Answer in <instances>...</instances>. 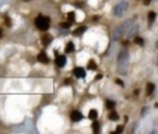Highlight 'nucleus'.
<instances>
[{
	"label": "nucleus",
	"instance_id": "obj_1",
	"mask_svg": "<svg viewBox=\"0 0 158 134\" xmlns=\"http://www.w3.org/2000/svg\"><path fill=\"white\" fill-rule=\"evenodd\" d=\"M117 64H119V73L120 74H126L127 71V64H129V54L126 50H122L117 59Z\"/></svg>",
	"mask_w": 158,
	"mask_h": 134
},
{
	"label": "nucleus",
	"instance_id": "obj_2",
	"mask_svg": "<svg viewBox=\"0 0 158 134\" xmlns=\"http://www.w3.org/2000/svg\"><path fill=\"white\" fill-rule=\"evenodd\" d=\"M131 26H132V21H131V20H126L124 23H121L120 26L114 31V39L121 38V37L129 31V29H130Z\"/></svg>",
	"mask_w": 158,
	"mask_h": 134
},
{
	"label": "nucleus",
	"instance_id": "obj_3",
	"mask_svg": "<svg viewBox=\"0 0 158 134\" xmlns=\"http://www.w3.org/2000/svg\"><path fill=\"white\" fill-rule=\"evenodd\" d=\"M35 23H36V26L41 31H47L48 27H49V19L46 17V16H41L40 15L37 19L35 20Z\"/></svg>",
	"mask_w": 158,
	"mask_h": 134
},
{
	"label": "nucleus",
	"instance_id": "obj_4",
	"mask_svg": "<svg viewBox=\"0 0 158 134\" xmlns=\"http://www.w3.org/2000/svg\"><path fill=\"white\" fill-rule=\"evenodd\" d=\"M127 10V1H120L115 8H114V15L115 16H121L124 12Z\"/></svg>",
	"mask_w": 158,
	"mask_h": 134
},
{
	"label": "nucleus",
	"instance_id": "obj_5",
	"mask_svg": "<svg viewBox=\"0 0 158 134\" xmlns=\"http://www.w3.org/2000/svg\"><path fill=\"white\" fill-rule=\"evenodd\" d=\"M56 53V64L58 67H64L65 65V57L64 56H58V53H57V50L55 52Z\"/></svg>",
	"mask_w": 158,
	"mask_h": 134
},
{
	"label": "nucleus",
	"instance_id": "obj_6",
	"mask_svg": "<svg viewBox=\"0 0 158 134\" xmlns=\"http://www.w3.org/2000/svg\"><path fill=\"white\" fill-rule=\"evenodd\" d=\"M71 118H72L73 122H79V121L83 118V116H82V113H80L79 111H73L72 115H71Z\"/></svg>",
	"mask_w": 158,
	"mask_h": 134
},
{
	"label": "nucleus",
	"instance_id": "obj_7",
	"mask_svg": "<svg viewBox=\"0 0 158 134\" xmlns=\"http://www.w3.org/2000/svg\"><path fill=\"white\" fill-rule=\"evenodd\" d=\"M73 74L77 77H80V79H83L85 76V71H84L83 68H75L74 70H73Z\"/></svg>",
	"mask_w": 158,
	"mask_h": 134
},
{
	"label": "nucleus",
	"instance_id": "obj_8",
	"mask_svg": "<svg viewBox=\"0 0 158 134\" xmlns=\"http://www.w3.org/2000/svg\"><path fill=\"white\" fill-rule=\"evenodd\" d=\"M37 60L38 62H41V63H45V64H47L48 62H49V59H48V57L46 56V53L45 52H41L40 54L37 56Z\"/></svg>",
	"mask_w": 158,
	"mask_h": 134
},
{
	"label": "nucleus",
	"instance_id": "obj_9",
	"mask_svg": "<svg viewBox=\"0 0 158 134\" xmlns=\"http://www.w3.org/2000/svg\"><path fill=\"white\" fill-rule=\"evenodd\" d=\"M41 42H42L43 46H48V44L52 42V37H51L49 35H45V36L41 38Z\"/></svg>",
	"mask_w": 158,
	"mask_h": 134
},
{
	"label": "nucleus",
	"instance_id": "obj_10",
	"mask_svg": "<svg viewBox=\"0 0 158 134\" xmlns=\"http://www.w3.org/2000/svg\"><path fill=\"white\" fill-rule=\"evenodd\" d=\"M154 20H156V12L151 11V12L148 14V25H149V27L152 26V23L154 22Z\"/></svg>",
	"mask_w": 158,
	"mask_h": 134
},
{
	"label": "nucleus",
	"instance_id": "obj_11",
	"mask_svg": "<svg viewBox=\"0 0 158 134\" xmlns=\"http://www.w3.org/2000/svg\"><path fill=\"white\" fill-rule=\"evenodd\" d=\"M153 91H154V85H153L152 83H148V84H147V89H146L147 95H152Z\"/></svg>",
	"mask_w": 158,
	"mask_h": 134
},
{
	"label": "nucleus",
	"instance_id": "obj_12",
	"mask_svg": "<svg viewBox=\"0 0 158 134\" xmlns=\"http://www.w3.org/2000/svg\"><path fill=\"white\" fill-rule=\"evenodd\" d=\"M73 50H74V44H73V42L67 43V46H65V53H72Z\"/></svg>",
	"mask_w": 158,
	"mask_h": 134
},
{
	"label": "nucleus",
	"instance_id": "obj_13",
	"mask_svg": "<svg viewBox=\"0 0 158 134\" xmlns=\"http://www.w3.org/2000/svg\"><path fill=\"white\" fill-rule=\"evenodd\" d=\"M85 30H86V27H85V26H82V27H78L73 33H74L75 36H79V35H82L83 32H85Z\"/></svg>",
	"mask_w": 158,
	"mask_h": 134
},
{
	"label": "nucleus",
	"instance_id": "obj_14",
	"mask_svg": "<svg viewBox=\"0 0 158 134\" xmlns=\"http://www.w3.org/2000/svg\"><path fill=\"white\" fill-rule=\"evenodd\" d=\"M93 130H94V133H99V130H100V124H99V122H96V121H94V123H93Z\"/></svg>",
	"mask_w": 158,
	"mask_h": 134
},
{
	"label": "nucleus",
	"instance_id": "obj_15",
	"mask_svg": "<svg viewBox=\"0 0 158 134\" xmlns=\"http://www.w3.org/2000/svg\"><path fill=\"white\" fill-rule=\"evenodd\" d=\"M88 69L95 70V69H96V63H95L94 60H89V62H88Z\"/></svg>",
	"mask_w": 158,
	"mask_h": 134
},
{
	"label": "nucleus",
	"instance_id": "obj_16",
	"mask_svg": "<svg viewBox=\"0 0 158 134\" xmlns=\"http://www.w3.org/2000/svg\"><path fill=\"white\" fill-rule=\"evenodd\" d=\"M109 119H111V121H117V119H119V115H117L115 111H112L111 113L109 115Z\"/></svg>",
	"mask_w": 158,
	"mask_h": 134
},
{
	"label": "nucleus",
	"instance_id": "obj_17",
	"mask_svg": "<svg viewBox=\"0 0 158 134\" xmlns=\"http://www.w3.org/2000/svg\"><path fill=\"white\" fill-rule=\"evenodd\" d=\"M96 117H98V112H96L95 110H92V111L89 112V118H90V119H96Z\"/></svg>",
	"mask_w": 158,
	"mask_h": 134
},
{
	"label": "nucleus",
	"instance_id": "obj_18",
	"mask_svg": "<svg viewBox=\"0 0 158 134\" xmlns=\"http://www.w3.org/2000/svg\"><path fill=\"white\" fill-rule=\"evenodd\" d=\"M75 16V14L74 12H68V14H67V17H68V21H69V22H73V21H74V17Z\"/></svg>",
	"mask_w": 158,
	"mask_h": 134
},
{
	"label": "nucleus",
	"instance_id": "obj_19",
	"mask_svg": "<svg viewBox=\"0 0 158 134\" xmlns=\"http://www.w3.org/2000/svg\"><path fill=\"white\" fill-rule=\"evenodd\" d=\"M106 107H108L109 110H112V108L115 107V102H114V101H110V100H108V101H106Z\"/></svg>",
	"mask_w": 158,
	"mask_h": 134
},
{
	"label": "nucleus",
	"instance_id": "obj_20",
	"mask_svg": "<svg viewBox=\"0 0 158 134\" xmlns=\"http://www.w3.org/2000/svg\"><path fill=\"white\" fill-rule=\"evenodd\" d=\"M135 43L136 44H138V46H143V39L141 38V37H135Z\"/></svg>",
	"mask_w": 158,
	"mask_h": 134
},
{
	"label": "nucleus",
	"instance_id": "obj_21",
	"mask_svg": "<svg viewBox=\"0 0 158 134\" xmlns=\"http://www.w3.org/2000/svg\"><path fill=\"white\" fill-rule=\"evenodd\" d=\"M59 26H61L62 29H68V27L71 26V22H62Z\"/></svg>",
	"mask_w": 158,
	"mask_h": 134
},
{
	"label": "nucleus",
	"instance_id": "obj_22",
	"mask_svg": "<svg viewBox=\"0 0 158 134\" xmlns=\"http://www.w3.org/2000/svg\"><path fill=\"white\" fill-rule=\"evenodd\" d=\"M5 23H6L8 27H10V26H11V20H10L9 17H5Z\"/></svg>",
	"mask_w": 158,
	"mask_h": 134
},
{
	"label": "nucleus",
	"instance_id": "obj_23",
	"mask_svg": "<svg viewBox=\"0 0 158 134\" xmlns=\"http://www.w3.org/2000/svg\"><path fill=\"white\" fill-rule=\"evenodd\" d=\"M122 130H124V127H122V125H119V127L116 128V130H115V132H116V133H121Z\"/></svg>",
	"mask_w": 158,
	"mask_h": 134
},
{
	"label": "nucleus",
	"instance_id": "obj_24",
	"mask_svg": "<svg viewBox=\"0 0 158 134\" xmlns=\"http://www.w3.org/2000/svg\"><path fill=\"white\" fill-rule=\"evenodd\" d=\"M115 81H116V84H119L120 86H124V81H122V80H120V79H116Z\"/></svg>",
	"mask_w": 158,
	"mask_h": 134
},
{
	"label": "nucleus",
	"instance_id": "obj_25",
	"mask_svg": "<svg viewBox=\"0 0 158 134\" xmlns=\"http://www.w3.org/2000/svg\"><path fill=\"white\" fill-rule=\"evenodd\" d=\"M65 84H71L72 81H71V79H65V81H64Z\"/></svg>",
	"mask_w": 158,
	"mask_h": 134
},
{
	"label": "nucleus",
	"instance_id": "obj_26",
	"mask_svg": "<svg viewBox=\"0 0 158 134\" xmlns=\"http://www.w3.org/2000/svg\"><path fill=\"white\" fill-rule=\"evenodd\" d=\"M101 77H102V75H101V74H99V75H98V76L95 77V79H96V80H100Z\"/></svg>",
	"mask_w": 158,
	"mask_h": 134
},
{
	"label": "nucleus",
	"instance_id": "obj_27",
	"mask_svg": "<svg viewBox=\"0 0 158 134\" xmlns=\"http://www.w3.org/2000/svg\"><path fill=\"white\" fill-rule=\"evenodd\" d=\"M143 3H145V5H148L149 3H151V0H145Z\"/></svg>",
	"mask_w": 158,
	"mask_h": 134
},
{
	"label": "nucleus",
	"instance_id": "obj_28",
	"mask_svg": "<svg viewBox=\"0 0 158 134\" xmlns=\"http://www.w3.org/2000/svg\"><path fill=\"white\" fill-rule=\"evenodd\" d=\"M1 35H3V32H1V30H0V37H1Z\"/></svg>",
	"mask_w": 158,
	"mask_h": 134
},
{
	"label": "nucleus",
	"instance_id": "obj_29",
	"mask_svg": "<svg viewBox=\"0 0 158 134\" xmlns=\"http://www.w3.org/2000/svg\"><path fill=\"white\" fill-rule=\"evenodd\" d=\"M25 1H28V0H25Z\"/></svg>",
	"mask_w": 158,
	"mask_h": 134
}]
</instances>
